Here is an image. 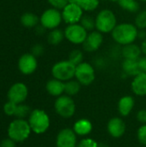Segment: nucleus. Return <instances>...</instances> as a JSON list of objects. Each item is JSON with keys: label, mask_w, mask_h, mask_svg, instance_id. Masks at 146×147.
Segmentation results:
<instances>
[{"label": "nucleus", "mask_w": 146, "mask_h": 147, "mask_svg": "<svg viewBox=\"0 0 146 147\" xmlns=\"http://www.w3.org/2000/svg\"><path fill=\"white\" fill-rule=\"evenodd\" d=\"M139 28L135 24L130 22H123L117 24L111 32L113 40L119 45L126 46L134 43L138 39Z\"/></svg>", "instance_id": "nucleus-1"}, {"label": "nucleus", "mask_w": 146, "mask_h": 147, "mask_svg": "<svg viewBox=\"0 0 146 147\" xmlns=\"http://www.w3.org/2000/svg\"><path fill=\"white\" fill-rule=\"evenodd\" d=\"M96 29L101 33H111L117 25V18L115 14L108 9H102L96 16Z\"/></svg>", "instance_id": "nucleus-2"}, {"label": "nucleus", "mask_w": 146, "mask_h": 147, "mask_svg": "<svg viewBox=\"0 0 146 147\" xmlns=\"http://www.w3.org/2000/svg\"><path fill=\"white\" fill-rule=\"evenodd\" d=\"M28 123L34 133L41 134L46 133L49 128L50 118L44 110L34 109L29 114Z\"/></svg>", "instance_id": "nucleus-3"}, {"label": "nucleus", "mask_w": 146, "mask_h": 147, "mask_svg": "<svg viewBox=\"0 0 146 147\" xmlns=\"http://www.w3.org/2000/svg\"><path fill=\"white\" fill-rule=\"evenodd\" d=\"M31 131L28 121L23 119H16L9 124L8 135L15 142H22L28 138Z\"/></svg>", "instance_id": "nucleus-4"}, {"label": "nucleus", "mask_w": 146, "mask_h": 147, "mask_svg": "<svg viewBox=\"0 0 146 147\" xmlns=\"http://www.w3.org/2000/svg\"><path fill=\"white\" fill-rule=\"evenodd\" d=\"M76 65L69 59L61 60L55 63L52 68V75L53 78L63 82L69 81L75 78Z\"/></svg>", "instance_id": "nucleus-5"}, {"label": "nucleus", "mask_w": 146, "mask_h": 147, "mask_svg": "<svg viewBox=\"0 0 146 147\" xmlns=\"http://www.w3.org/2000/svg\"><path fill=\"white\" fill-rule=\"evenodd\" d=\"M54 108L57 114L63 118H71L76 112V103L68 95L59 96L54 102Z\"/></svg>", "instance_id": "nucleus-6"}, {"label": "nucleus", "mask_w": 146, "mask_h": 147, "mask_svg": "<svg viewBox=\"0 0 146 147\" xmlns=\"http://www.w3.org/2000/svg\"><path fill=\"white\" fill-rule=\"evenodd\" d=\"M65 38L73 45H83L89 32L80 24H69L64 30Z\"/></svg>", "instance_id": "nucleus-7"}, {"label": "nucleus", "mask_w": 146, "mask_h": 147, "mask_svg": "<svg viewBox=\"0 0 146 147\" xmlns=\"http://www.w3.org/2000/svg\"><path fill=\"white\" fill-rule=\"evenodd\" d=\"M75 78L83 86L90 85L96 79V71L89 62H82L76 66Z\"/></svg>", "instance_id": "nucleus-8"}, {"label": "nucleus", "mask_w": 146, "mask_h": 147, "mask_svg": "<svg viewBox=\"0 0 146 147\" xmlns=\"http://www.w3.org/2000/svg\"><path fill=\"white\" fill-rule=\"evenodd\" d=\"M62 21V13L59 11V9L55 8H50L45 10L40 18L41 26L50 30L57 28L60 25Z\"/></svg>", "instance_id": "nucleus-9"}, {"label": "nucleus", "mask_w": 146, "mask_h": 147, "mask_svg": "<svg viewBox=\"0 0 146 147\" xmlns=\"http://www.w3.org/2000/svg\"><path fill=\"white\" fill-rule=\"evenodd\" d=\"M61 13L63 21L68 25L79 23L83 16V10L75 3H68Z\"/></svg>", "instance_id": "nucleus-10"}, {"label": "nucleus", "mask_w": 146, "mask_h": 147, "mask_svg": "<svg viewBox=\"0 0 146 147\" xmlns=\"http://www.w3.org/2000/svg\"><path fill=\"white\" fill-rule=\"evenodd\" d=\"M103 41V34L97 30H93L88 34L84 42L83 43V48L86 52L93 53L97 51L102 47Z\"/></svg>", "instance_id": "nucleus-11"}, {"label": "nucleus", "mask_w": 146, "mask_h": 147, "mask_svg": "<svg viewBox=\"0 0 146 147\" xmlns=\"http://www.w3.org/2000/svg\"><path fill=\"white\" fill-rule=\"evenodd\" d=\"M57 147H77V134L73 129L64 128L59 131L56 138Z\"/></svg>", "instance_id": "nucleus-12"}, {"label": "nucleus", "mask_w": 146, "mask_h": 147, "mask_svg": "<svg viewBox=\"0 0 146 147\" xmlns=\"http://www.w3.org/2000/svg\"><path fill=\"white\" fill-rule=\"evenodd\" d=\"M28 88L22 83H16L13 84L8 91L9 101L13 102L16 104H20L25 101L28 96Z\"/></svg>", "instance_id": "nucleus-13"}, {"label": "nucleus", "mask_w": 146, "mask_h": 147, "mask_svg": "<svg viewBox=\"0 0 146 147\" xmlns=\"http://www.w3.org/2000/svg\"><path fill=\"white\" fill-rule=\"evenodd\" d=\"M18 67L22 73L25 75L32 74L37 68V60L32 53L23 54L18 62Z\"/></svg>", "instance_id": "nucleus-14"}, {"label": "nucleus", "mask_w": 146, "mask_h": 147, "mask_svg": "<svg viewBox=\"0 0 146 147\" xmlns=\"http://www.w3.org/2000/svg\"><path fill=\"white\" fill-rule=\"evenodd\" d=\"M107 129L109 135L113 138H120L125 134L126 123L120 117H114L110 119L107 125Z\"/></svg>", "instance_id": "nucleus-15"}, {"label": "nucleus", "mask_w": 146, "mask_h": 147, "mask_svg": "<svg viewBox=\"0 0 146 147\" xmlns=\"http://www.w3.org/2000/svg\"><path fill=\"white\" fill-rule=\"evenodd\" d=\"M131 88L135 95L139 96H146V72H141L133 77Z\"/></svg>", "instance_id": "nucleus-16"}, {"label": "nucleus", "mask_w": 146, "mask_h": 147, "mask_svg": "<svg viewBox=\"0 0 146 147\" xmlns=\"http://www.w3.org/2000/svg\"><path fill=\"white\" fill-rule=\"evenodd\" d=\"M135 105L134 98L132 96H122L118 102V111L122 116H127L132 112Z\"/></svg>", "instance_id": "nucleus-17"}, {"label": "nucleus", "mask_w": 146, "mask_h": 147, "mask_svg": "<svg viewBox=\"0 0 146 147\" xmlns=\"http://www.w3.org/2000/svg\"><path fill=\"white\" fill-rule=\"evenodd\" d=\"M93 126L89 120L88 119H79L73 125V131L78 136H87L92 131Z\"/></svg>", "instance_id": "nucleus-18"}, {"label": "nucleus", "mask_w": 146, "mask_h": 147, "mask_svg": "<svg viewBox=\"0 0 146 147\" xmlns=\"http://www.w3.org/2000/svg\"><path fill=\"white\" fill-rule=\"evenodd\" d=\"M46 89L51 96L59 97L65 93V82L52 78L46 83Z\"/></svg>", "instance_id": "nucleus-19"}, {"label": "nucleus", "mask_w": 146, "mask_h": 147, "mask_svg": "<svg viewBox=\"0 0 146 147\" xmlns=\"http://www.w3.org/2000/svg\"><path fill=\"white\" fill-rule=\"evenodd\" d=\"M142 54L141 47L135 43L123 46L121 49V55L127 59H139Z\"/></svg>", "instance_id": "nucleus-20"}, {"label": "nucleus", "mask_w": 146, "mask_h": 147, "mask_svg": "<svg viewBox=\"0 0 146 147\" xmlns=\"http://www.w3.org/2000/svg\"><path fill=\"white\" fill-rule=\"evenodd\" d=\"M121 67L123 71L127 74L128 76H133L135 77L136 75L141 73V71L139 69V59H124Z\"/></svg>", "instance_id": "nucleus-21"}, {"label": "nucleus", "mask_w": 146, "mask_h": 147, "mask_svg": "<svg viewBox=\"0 0 146 147\" xmlns=\"http://www.w3.org/2000/svg\"><path fill=\"white\" fill-rule=\"evenodd\" d=\"M69 3H75L83 11L91 12L98 8L100 0H69Z\"/></svg>", "instance_id": "nucleus-22"}, {"label": "nucleus", "mask_w": 146, "mask_h": 147, "mask_svg": "<svg viewBox=\"0 0 146 147\" xmlns=\"http://www.w3.org/2000/svg\"><path fill=\"white\" fill-rule=\"evenodd\" d=\"M81 86L82 84L77 79H71L69 81H66L65 82V95H68L70 96H76L80 91Z\"/></svg>", "instance_id": "nucleus-23"}, {"label": "nucleus", "mask_w": 146, "mask_h": 147, "mask_svg": "<svg viewBox=\"0 0 146 147\" xmlns=\"http://www.w3.org/2000/svg\"><path fill=\"white\" fill-rule=\"evenodd\" d=\"M120 7L131 13H137L139 9V3L138 0H118Z\"/></svg>", "instance_id": "nucleus-24"}, {"label": "nucleus", "mask_w": 146, "mask_h": 147, "mask_svg": "<svg viewBox=\"0 0 146 147\" xmlns=\"http://www.w3.org/2000/svg\"><path fill=\"white\" fill-rule=\"evenodd\" d=\"M64 39H65L64 31L59 29L58 28L52 29L47 36V40L51 45H59L63 41Z\"/></svg>", "instance_id": "nucleus-25"}, {"label": "nucleus", "mask_w": 146, "mask_h": 147, "mask_svg": "<svg viewBox=\"0 0 146 147\" xmlns=\"http://www.w3.org/2000/svg\"><path fill=\"white\" fill-rule=\"evenodd\" d=\"M21 22L24 27L27 28H33L35 27L38 22H39V18L36 15H34V13H25L21 17Z\"/></svg>", "instance_id": "nucleus-26"}, {"label": "nucleus", "mask_w": 146, "mask_h": 147, "mask_svg": "<svg viewBox=\"0 0 146 147\" xmlns=\"http://www.w3.org/2000/svg\"><path fill=\"white\" fill-rule=\"evenodd\" d=\"M88 32H91L96 29V19L90 16H85L82 17L79 22Z\"/></svg>", "instance_id": "nucleus-27"}, {"label": "nucleus", "mask_w": 146, "mask_h": 147, "mask_svg": "<svg viewBox=\"0 0 146 147\" xmlns=\"http://www.w3.org/2000/svg\"><path fill=\"white\" fill-rule=\"evenodd\" d=\"M83 53L80 50V49H74L71 52H70L69 56H68V59L73 63L76 66L79 64H81L82 62H83Z\"/></svg>", "instance_id": "nucleus-28"}, {"label": "nucleus", "mask_w": 146, "mask_h": 147, "mask_svg": "<svg viewBox=\"0 0 146 147\" xmlns=\"http://www.w3.org/2000/svg\"><path fill=\"white\" fill-rule=\"evenodd\" d=\"M134 24L139 29H146V10L138 12L135 17Z\"/></svg>", "instance_id": "nucleus-29"}, {"label": "nucleus", "mask_w": 146, "mask_h": 147, "mask_svg": "<svg viewBox=\"0 0 146 147\" xmlns=\"http://www.w3.org/2000/svg\"><path fill=\"white\" fill-rule=\"evenodd\" d=\"M30 108L28 105L25 104H17L15 112V116L17 117V119H23L26 116L28 115V114H30Z\"/></svg>", "instance_id": "nucleus-30"}, {"label": "nucleus", "mask_w": 146, "mask_h": 147, "mask_svg": "<svg viewBox=\"0 0 146 147\" xmlns=\"http://www.w3.org/2000/svg\"><path fill=\"white\" fill-rule=\"evenodd\" d=\"M77 147H99L98 143L91 138H84L77 143Z\"/></svg>", "instance_id": "nucleus-31"}, {"label": "nucleus", "mask_w": 146, "mask_h": 147, "mask_svg": "<svg viewBox=\"0 0 146 147\" xmlns=\"http://www.w3.org/2000/svg\"><path fill=\"white\" fill-rule=\"evenodd\" d=\"M16 107H17V104H16V103L9 101V102H6V103L4 104V106H3V111H4V113H5L7 115L11 116V115H15Z\"/></svg>", "instance_id": "nucleus-32"}, {"label": "nucleus", "mask_w": 146, "mask_h": 147, "mask_svg": "<svg viewBox=\"0 0 146 147\" xmlns=\"http://www.w3.org/2000/svg\"><path fill=\"white\" fill-rule=\"evenodd\" d=\"M137 137L140 144L146 146V124H143L137 132Z\"/></svg>", "instance_id": "nucleus-33"}, {"label": "nucleus", "mask_w": 146, "mask_h": 147, "mask_svg": "<svg viewBox=\"0 0 146 147\" xmlns=\"http://www.w3.org/2000/svg\"><path fill=\"white\" fill-rule=\"evenodd\" d=\"M47 2L52 6V8L63 9L64 7L69 3V0H47Z\"/></svg>", "instance_id": "nucleus-34"}, {"label": "nucleus", "mask_w": 146, "mask_h": 147, "mask_svg": "<svg viewBox=\"0 0 146 147\" xmlns=\"http://www.w3.org/2000/svg\"><path fill=\"white\" fill-rule=\"evenodd\" d=\"M43 52H44V47L40 44H37V45L34 46L32 48V54L35 57L40 56L43 53Z\"/></svg>", "instance_id": "nucleus-35"}, {"label": "nucleus", "mask_w": 146, "mask_h": 147, "mask_svg": "<svg viewBox=\"0 0 146 147\" xmlns=\"http://www.w3.org/2000/svg\"><path fill=\"white\" fill-rule=\"evenodd\" d=\"M137 120L142 124H146V109H141L138 112Z\"/></svg>", "instance_id": "nucleus-36"}, {"label": "nucleus", "mask_w": 146, "mask_h": 147, "mask_svg": "<svg viewBox=\"0 0 146 147\" xmlns=\"http://www.w3.org/2000/svg\"><path fill=\"white\" fill-rule=\"evenodd\" d=\"M15 141H14L13 140H11L10 138L9 139H5L3 140H2L0 146L1 147H15Z\"/></svg>", "instance_id": "nucleus-37"}, {"label": "nucleus", "mask_w": 146, "mask_h": 147, "mask_svg": "<svg viewBox=\"0 0 146 147\" xmlns=\"http://www.w3.org/2000/svg\"><path fill=\"white\" fill-rule=\"evenodd\" d=\"M139 65L141 72H146V56L139 59Z\"/></svg>", "instance_id": "nucleus-38"}, {"label": "nucleus", "mask_w": 146, "mask_h": 147, "mask_svg": "<svg viewBox=\"0 0 146 147\" xmlns=\"http://www.w3.org/2000/svg\"><path fill=\"white\" fill-rule=\"evenodd\" d=\"M138 38L144 40L146 38V31L145 29H139V34H138Z\"/></svg>", "instance_id": "nucleus-39"}, {"label": "nucleus", "mask_w": 146, "mask_h": 147, "mask_svg": "<svg viewBox=\"0 0 146 147\" xmlns=\"http://www.w3.org/2000/svg\"><path fill=\"white\" fill-rule=\"evenodd\" d=\"M140 47H141L142 53H143L145 56H146V38L144 40H142V43H141Z\"/></svg>", "instance_id": "nucleus-40"}, {"label": "nucleus", "mask_w": 146, "mask_h": 147, "mask_svg": "<svg viewBox=\"0 0 146 147\" xmlns=\"http://www.w3.org/2000/svg\"><path fill=\"white\" fill-rule=\"evenodd\" d=\"M110 2H114V3H115V2H118V0H109Z\"/></svg>", "instance_id": "nucleus-41"}, {"label": "nucleus", "mask_w": 146, "mask_h": 147, "mask_svg": "<svg viewBox=\"0 0 146 147\" xmlns=\"http://www.w3.org/2000/svg\"><path fill=\"white\" fill-rule=\"evenodd\" d=\"M139 1H140V2H146V0H139Z\"/></svg>", "instance_id": "nucleus-42"}]
</instances>
